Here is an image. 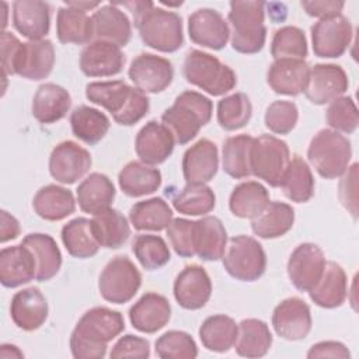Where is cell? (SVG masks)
<instances>
[{
    "instance_id": "8fae6325",
    "label": "cell",
    "mask_w": 359,
    "mask_h": 359,
    "mask_svg": "<svg viewBox=\"0 0 359 359\" xmlns=\"http://www.w3.org/2000/svg\"><path fill=\"white\" fill-rule=\"evenodd\" d=\"M313 52L318 57L342 56L352 41V24L342 14L318 20L311 27Z\"/></svg>"
},
{
    "instance_id": "6da1fadb",
    "label": "cell",
    "mask_w": 359,
    "mask_h": 359,
    "mask_svg": "<svg viewBox=\"0 0 359 359\" xmlns=\"http://www.w3.org/2000/svg\"><path fill=\"white\" fill-rule=\"evenodd\" d=\"M112 4L132 13L135 27L149 48L171 53L182 46V20L177 13L156 7L151 1H114Z\"/></svg>"
},
{
    "instance_id": "db71d44e",
    "label": "cell",
    "mask_w": 359,
    "mask_h": 359,
    "mask_svg": "<svg viewBox=\"0 0 359 359\" xmlns=\"http://www.w3.org/2000/svg\"><path fill=\"white\" fill-rule=\"evenodd\" d=\"M265 126L276 135H287L299 121L297 105L292 101H273L265 111Z\"/></svg>"
},
{
    "instance_id": "9c48e42d",
    "label": "cell",
    "mask_w": 359,
    "mask_h": 359,
    "mask_svg": "<svg viewBox=\"0 0 359 359\" xmlns=\"http://www.w3.org/2000/svg\"><path fill=\"white\" fill-rule=\"evenodd\" d=\"M140 285L142 275L126 255H118L108 261L98 278L101 297L114 304L130 302Z\"/></svg>"
},
{
    "instance_id": "2e32d148",
    "label": "cell",
    "mask_w": 359,
    "mask_h": 359,
    "mask_svg": "<svg viewBox=\"0 0 359 359\" xmlns=\"http://www.w3.org/2000/svg\"><path fill=\"white\" fill-rule=\"evenodd\" d=\"M311 325L310 307L300 297H287L273 309L272 327L286 341L304 339L310 334Z\"/></svg>"
},
{
    "instance_id": "f35d334b",
    "label": "cell",
    "mask_w": 359,
    "mask_h": 359,
    "mask_svg": "<svg viewBox=\"0 0 359 359\" xmlns=\"http://www.w3.org/2000/svg\"><path fill=\"white\" fill-rule=\"evenodd\" d=\"M269 203V192L257 181H244L236 185L229 198L230 212L240 219L257 217Z\"/></svg>"
},
{
    "instance_id": "d590c367",
    "label": "cell",
    "mask_w": 359,
    "mask_h": 359,
    "mask_svg": "<svg viewBox=\"0 0 359 359\" xmlns=\"http://www.w3.org/2000/svg\"><path fill=\"white\" fill-rule=\"evenodd\" d=\"M121 191L132 198L150 195L161 185L160 170L142 161H129L118 174Z\"/></svg>"
},
{
    "instance_id": "277c9868",
    "label": "cell",
    "mask_w": 359,
    "mask_h": 359,
    "mask_svg": "<svg viewBox=\"0 0 359 359\" xmlns=\"http://www.w3.org/2000/svg\"><path fill=\"white\" fill-rule=\"evenodd\" d=\"M213 112L212 101L192 90L181 93L174 104L161 115L163 125L172 133L175 143L187 144L209 123Z\"/></svg>"
},
{
    "instance_id": "4316f807",
    "label": "cell",
    "mask_w": 359,
    "mask_h": 359,
    "mask_svg": "<svg viewBox=\"0 0 359 359\" xmlns=\"http://www.w3.org/2000/svg\"><path fill=\"white\" fill-rule=\"evenodd\" d=\"M94 39L125 46L132 36V24L128 15L112 3L101 6L91 15Z\"/></svg>"
},
{
    "instance_id": "7a4b0ae2",
    "label": "cell",
    "mask_w": 359,
    "mask_h": 359,
    "mask_svg": "<svg viewBox=\"0 0 359 359\" xmlns=\"http://www.w3.org/2000/svg\"><path fill=\"white\" fill-rule=\"evenodd\" d=\"M125 330L119 311L108 307H93L77 321L70 335V351L76 359H101L107 355L108 342Z\"/></svg>"
},
{
    "instance_id": "d4e9b609",
    "label": "cell",
    "mask_w": 359,
    "mask_h": 359,
    "mask_svg": "<svg viewBox=\"0 0 359 359\" xmlns=\"http://www.w3.org/2000/svg\"><path fill=\"white\" fill-rule=\"evenodd\" d=\"M310 67L302 59H275L268 72L266 83L276 93L282 95H299L303 93Z\"/></svg>"
},
{
    "instance_id": "816d5d0a",
    "label": "cell",
    "mask_w": 359,
    "mask_h": 359,
    "mask_svg": "<svg viewBox=\"0 0 359 359\" xmlns=\"http://www.w3.org/2000/svg\"><path fill=\"white\" fill-rule=\"evenodd\" d=\"M156 355L161 359H194L198 356V346L194 338L178 330L164 332L154 344Z\"/></svg>"
},
{
    "instance_id": "94428289",
    "label": "cell",
    "mask_w": 359,
    "mask_h": 359,
    "mask_svg": "<svg viewBox=\"0 0 359 359\" xmlns=\"http://www.w3.org/2000/svg\"><path fill=\"white\" fill-rule=\"evenodd\" d=\"M309 359L313 358H341V359H349L351 358V352L348 351V348L338 341H321L314 344L307 355Z\"/></svg>"
},
{
    "instance_id": "603a6c76",
    "label": "cell",
    "mask_w": 359,
    "mask_h": 359,
    "mask_svg": "<svg viewBox=\"0 0 359 359\" xmlns=\"http://www.w3.org/2000/svg\"><path fill=\"white\" fill-rule=\"evenodd\" d=\"M171 318L170 302L158 293H144L130 309L129 320L135 330L144 334L160 331Z\"/></svg>"
},
{
    "instance_id": "f1b7e54d",
    "label": "cell",
    "mask_w": 359,
    "mask_h": 359,
    "mask_svg": "<svg viewBox=\"0 0 359 359\" xmlns=\"http://www.w3.org/2000/svg\"><path fill=\"white\" fill-rule=\"evenodd\" d=\"M72 107L69 91L55 83L41 84L32 98V115L45 125L55 123L66 116Z\"/></svg>"
},
{
    "instance_id": "d6a6232c",
    "label": "cell",
    "mask_w": 359,
    "mask_h": 359,
    "mask_svg": "<svg viewBox=\"0 0 359 359\" xmlns=\"http://www.w3.org/2000/svg\"><path fill=\"white\" fill-rule=\"evenodd\" d=\"M227 231L216 216L195 220V255L203 261H217L224 255Z\"/></svg>"
},
{
    "instance_id": "ab89813d",
    "label": "cell",
    "mask_w": 359,
    "mask_h": 359,
    "mask_svg": "<svg viewBox=\"0 0 359 359\" xmlns=\"http://www.w3.org/2000/svg\"><path fill=\"white\" fill-rule=\"evenodd\" d=\"M238 324L224 314H215L202 323L199 327V338L202 345L210 351L217 353L229 352L237 339Z\"/></svg>"
},
{
    "instance_id": "3957f363",
    "label": "cell",
    "mask_w": 359,
    "mask_h": 359,
    "mask_svg": "<svg viewBox=\"0 0 359 359\" xmlns=\"http://www.w3.org/2000/svg\"><path fill=\"white\" fill-rule=\"evenodd\" d=\"M86 97L93 104L105 108L114 121L122 126L137 123L149 112L150 107L147 95L123 80L88 83L86 86Z\"/></svg>"
},
{
    "instance_id": "8d00e7d4",
    "label": "cell",
    "mask_w": 359,
    "mask_h": 359,
    "mask_svg": "<svg viewBox=\"0 0 359 359\" xmlns=\"http://www.w3.org/2000/svg\"><path fill=\"white\" fill-rule=\"evenodd\" d=\"M272 345V334L265 321L245 318L238 324L234 349L243 358H262Z\"/></svg>"
},
{
    "instance_id": "836d02e7",
    "label": "cell",
    "mask_w": 359,
    "mask_h": 359,
    "mask_svg": "<svg viewBox=\"0 0 359 359\" xmlns=\"http://www.w3.org/2000/svg\"><path fill=\"white\" fill-rule=\"evenodd\" d=\"M294 223V209L285 202L273 201L251 220V230L259 238H278L285 236Z\"/></svg>"
},
{
    "instance_id": "e575fe53",
    "label": "cell",
    "mask_w": 359,
    "mask_h": 359,
    "mask_svg": "<svg viewBox=\"0 0 359 359\" xmlns=\"http://www.w3.org/2000/svg\"><path fill=\"white\" fill-rule=\"evenodd\" d=\"M27 245L36 261V276L38 282H46L52 279L62 266V252L49 234L43 233H29L22 241Z\"/></svg>"
},
{
    "instance_id": "30bf717a",
    "label": "cell",
    "mask_w": 359,
    "mask_h": 359,
    "mask_svg": "<svg viewBox=\"0 0 359 359\" xmlns=\"http://www.w3.org/2000/svg\"><path fill=\"white\" fill-rule=\"evenodd\" d=\"M289 160L290 151L285 140L273 135H261L254 137L251 147L252 175L276 188L280 185Z\"/></svg>"
},
{
    "instance_id": "e7e4bbea",
    "label": "cell",
    "mask_w": 359,
    "mask_h": 359,
    "mask_svg": "<svg viewBox=\"0 0 359 359\" xmlns=\"http://www.w3.org/2000/svg\"><path fill=\"white\" fill-rule=\"evenodd\" d=\"M100 4L101 3H98V1H65V6H70V7L83 10V11L97 8V7H100Z\"/></svg>"
},
{
    "instance_id": "4fadbf2b",
    "label": "cell",
    "mask_w": 359,
    "mask_h": 359,
    "mask_svg": "<svg viewBox=\"0 0 359 359\" xmlns=\"http://www.w3.org/2000/svg\"><path fill=\"white\" fill-rule=\"evenodd\" d=\"M349 81L345 70L334 63L314 65L303 90L307 100L316 105H324L345 94Z\"/></svg>"
},
{
    "instance_id": "7bdbcfd3",
    "label": "cell",
    "mask_w": 359,
    "mask_h": 359,
    "mask_svg": "<svg viewBox=\"0 0 359 359\" xmlns=\"http://www.w3.org/2000/svg\"><path fill=\"white\" fill-rule=\"evenodd\" d=\"M91 227L97 241L105 248H119L130 236V227L126 217L112 208L94 215Z\"/></svg>"
},
{
    "instance_id": "ee69618b",
    "label": "cell",
    "mask_w": 359,
    "mask_h": 359,
    "mask_svg": "<svg viewBox=\"0 0 359 359\" xmlns=\"http://www.w3.org/2000/svg\"><path fill=\"white\" fill-rule=\"evenodd\" d=\"M60 236L65 248L74 258H91L101 247L94 236L91 220L86 217H76L67 222L62 227Z\"/></svg>"
},
{
    "instance_id": "7c38bea8",
    "label": "cell",
    "mask_w": 359,
    "mask_h": 359,
    "mask_svg": "<svg viewBox=\"0 0 359 359\" xmlns=\"http://www.w3.org/2000/svg\"><path fill=\"white\" fill-rule=\"evenodd\" d=\"M128 76L137 90L144 94H157L171 84L174 67L165 57L153 53H140L132 60Z\"/></svg>"
},
{
    "instance_id": "ffe728a7",
    "label": "cell",
    "mask_w": 359,
    "mask_h": 359,
    "mask_svg": "<svg viewBox=\"0 0 359 359\" xmlns=\"http://www.w3.org/2000/svg\"><path fill=\"white\" fill-rule=\"evenodd\" d=\"M172 133L160 122L149 121L140 128L135 140V150L142 163L156 165L164 163L174 150Z\"/></svg>"
},
{
    "instance_id": "60d3db41",
    "label": "cell",
    "mask_w": 359,
    "mask_h": 359,
    "mask_svg": "<svg viewBox=\"0 0 359 359\" xmlns=\"http://www.w3.org/2000/svg\"><path fill=\"white\" fill-rule=\"evenodd\" d=\"M314 185V177L309 164L300 156H293L279 185L285 196L292 202L304 203L313 198Z\"/></svg>"
},
{
    "instance_id": "003e7915",
    "label": "cell",
    "mask_w": 359,
    "mask_h": 359,
    "mask_svg": "<svg viewBox=\"0 0 359 359\" xmlns=\"http://www.w3.org/2000/svg\"><path fill=\"white\" fill-rule=\"evenodd\" d=\"M1 6H3V11H4V21H3V28H6V25H7V3H1Z\"/></svg>"
},
{
    "instance_id": "f907efd6",
    "label": "cell",
    "mask_w": 359,
    "mask_h": 359,
    "mask_svg": "<svg viewBox=\"0 0 359 359\" xmlns=\"http://www.w3.org/2000/svg\"><path fill=\"white\" fill-rule=\"evenodd\" d=\"M273 59H302L307 56V39L299 27L285 25L275 31L271 42Z\"/></svg>"
},
{
    "instance_id": "f6af8a7d",
    "label": "cell",
    "mask_w": 359,
    "mask_h": 359,
    "mask_svg": "<svg viewBox=\"0 0 359 359\" xmlns=\"http://www.w3.org/2000/svg\"><path fill=\"white\" fill-rule=\"evenodd\" d=\"M172 220V209L163 198L136 202L129 210V222L136 230L161 231Z\"/></svg>"
},
{
    "instance_id": "9a60e30c",
    "label": "cell",
    "mask_w": 359,
    "mask_h": 359,
    "mask_svg": "<svg viewBox=\"0 0 359 359\" xmlns=\"http://www.w3.org/2000/svg\"><path fill=\"white\" fill-rule=\"evenodd\" d=\"M325 264V255L317 244H299L287 261V275L292 285L300 292L311 290L320 280Z\"/></svg>"
},
{
    "instance_id": "1f68e13d",
    "label": "cell",
    "mask_w": 359,
    "mask_h": 359,
    "mask_svg": "<svg viewBox=\"0 0 359 359\" xmlns=\"http://www.w3.org/2000/svg\"><path fill=\"white\" fill-rule=\"evenodd\" d=\"M32 208L41 219L59 222L74 213L76 199L70 189L49 184L38 189L32 199Z\"/></svg>"
},
{
    "instance_id": "91938a15",
    "label": "cell",
    "mask_w": 359,
    "mask_h": 359,
    "mask_svg": "<svg viewBox=\"0 0 359 359\" xmlns=\"http://www.w3.org/2000/svg\"><path fill=\"white\" fill-rule=\"evenodd\" d=\"M300 6L309 15L323 20V18L339 15L345 3L335 1V0H321V1L314 0V1H300Z\"/></svg>"
},
{
    "instance_id": "8992f818",
    "label": "cell",
    "mask_w": 359,
    "mask_h": 359,
    "mask_svg": "<svg viewBox=\"0 0 359 359\" xmlns=\"http://www.w3.org/2000/svg\"><path fill=\"white\" fill-rule=\"evenodd\" d=\"M182 73L188 83L213 97L224 95L237 84V76L230 66L222 63L216 56L198 49H192L185 55Z\"/></svg>"
},
{
    "instance_id": "83f0119b",
    "label": "cell",
    "mask_w": 359,
    "mask_h": 359,
    "mask_svg": "<svg viewBox=\"0 0 359 359\" xmlns=\"http://www.w3.org/2000/svg\"><path fill=\"white\" fill-rule=\"evenodd\" d=\"M309 296L314 304L323 309L342 306L348 297V278L344 268L334 261L327 262L320 280L309 290Z\"/></svg>"
},
{
    "instance_id": "52a82bcc",
    "label": "cell",
    "mask_w": 359,
    "mask_h": 359,
    "mask_svg": "<svg viewBox=\"0 0 359 359\" xmlns=\"http://www.w3.org/2000/svg\"><path fill=\"white\" fill-rule=\"evenodd\" d=\"M352 146L348 137L332 129L318 130L310 140L307 158L314 170L327 180L341 177L351 161Z\"/></svg>"
},
{
    "instance_id": "ac0fdd59",
    "label": "cell",
    "mask_w": 359,
    "mask_h": 359,
    "mask_svg": "<svg viewBox=\"0 0 359 359\" xmlns=\"http://www.w3.org/2000/svg\"><path fill=\"white\" fill-rule=\"evenodd\" d=\"M174 297L185 310L202 309L210 299L212 280L203 266L188 265L174 280Z\"/></svg>"
},
{
    "instance_id": "bcb514c9",
    "label": "cell",
    "mask_w": 359,
    "mask_h": 359,
    "mask_svg": "<svg viewBox=\"0 0 359 359\" xmlns=\"http://www.w3.org/2000/svg\"><path fill=\"white\" fill-rule=\"evenodd\" d=\"M254 137L250 135L230 136L223 143L222 164L227 175L236 180L251 175V147Z\"/></svg>"
},
{
    "instance_id": "11a10c76",
    "label": "cell",
    "mask_w": 359,
    "mask_h": 359,
    "mask_svg": "<svg viewBox=\"0 0 359 359\" xmlns=\"http://www.w3.org/2000/svg\"><path fill=\"white\" fill-rule=\"evenodd\" d=\"M174 251L184 258L195 255V222L184 217L172 219L165 229Z\"/></svg>"
},
{
    "instance_id": "5b68a950",
    "label": "cell",
    "mask_w": 359,
    "mask_h": 359,
    "mask_svg": "<svg viewBox=\"0 0 359 359\" xmlns=\"http://www.w3.org/2000/svg\"><path fill=\"white\" fill-rule=\"evenodd\" d=\"M264 21V1H231L227 15L231 48L238 53H258L266 39Z\"/></svg>"
},
{
    "instance_id": "4dcf8cb0",
    "label": "cell",
    "mask_w": 359,
    "mask_h": 359,
    "mask_svg": "<svg viewBox=\"0 0 359 359\" xmlns=\"http://www.w3.org/2000/svg\"><path fill=\"white\" fill-rule=\"evenodd\" d=\"M76 194L80 209L94 216L111 208L116 191L105 174L91 172L80 182Z\"/></svg>"
},
{
    "instance_id": "be15d7a7",
    "label": "cell",
    "mask_w": 359,
    "mask_h": 359,
    "mask_svg": "<svg viewBox=\"0 0 359 359\" xmlns=\"http://www.w3.org/2000/svg\"><path fill=\"white\" fill-rule=\"evenodd\" d=\"M0 358L8 359V358H24V353L18 349V346L11 344H3L0 346Z\"/></svg>"
},
{
    "instance_id": "f546056e",
    "label": "cell",
    "mask_w": 359,
    "mask_h": 359,
    "mask_svg": "<svg viewBox=\"0 0 359 359\" xmlns=\"http://www.w3.org/2000/svg\"><path fill=\"white\" fill-rule=\"evenodd\" d=\"M55 65V48L49 39L28 41L22 46L17 66L18 76L28 80L46 79Z\"/></svg>"
},
{
    "instance_id": "6125c7cd",
    "label": "cell",
    "mask_w": 359,
    "mask_h": 359,
    "mask_svg": "<svg viewBox=\"0 0 359 359\" xmlns=\"http://www.w3.org/2000/svg\"><path fill=\"white\" fill-rule=\"evenodd\" d=\"M0 220H1V226H0V241L1 243H7L10 240H14L18 237L20 234V223L18 220L10 215L7 210H1L0 212Z\"/></svg>"
},
{
    "instance_id": "ba28073f",
    "label": "cell",
    "mask_w": 359,
    "mask_h": 359,
    "mask_svg": "<svg viewBox=\"0 0 359 359\" xmlns=\"http://www.w3.org/2000/svg\"><path fill=\"white\" fill-rule=\"evenodd\" d=\"M226 272L241 282L259 279L266 269V254L254 237L240 234L231 237L222 257Z\"/></svg>"
},
{
    "instance_id": "484cf974",
    "label": "cell",
    "mask_w": 359,
    "mask_h": 359,
    "mask_svg": "<svg viewBox=\"0 0 359 359\" xmlns=\"http://www.w3.org/2000/svg\"><path fill=\"white\" fill-rule=\"evenodd\" d=\"M13 25L29 41L42 39L50 27V6L39 0H17L13 3Z\"/></svg>"
},
{
    "instance_id": "680465c9",
    "label": "cell",
    "mask_w": 359,
    "mask_h": 359,
    "mask_svg": "<svg viewBox=\"0 0 359 359\" xmlns=\"http://www.w3.org/2000/svg\"><path fill=\"white\" fill-rule=\"evenodd\" d=\"M1 70L4 74H15L24 43L11 32H1Z\"/></svg>"
},
{
    "instance_id": "b9f144b4",
    "label": "cell",
    "mask_w": 359,
    "mask_h": 359,
    "mask_svg": "<svg viewBox=\"0 0 359 359\" xmlns=\"http://www.w3.org/2000/svg\"><path fill=\"white\" fill-rule=\"evenodd\" d=\"M108 116L97 108L80 105L70 114V126L73 135L86 144L94 146L104 139L109 130Z\"/></svg>"
},
{
    "instance_id": "5bb4252c",
    "label": "cell",
    "mask_w": 359,
    "mask_h": 359,
    "mask_svg": "<svg viewBox=\"0 0 359 359\" xmlns=\"http://www.w3.org/2000/svg\"><path fill=\"white\" fill-rule=\"evenodd\" d=\"M93 158L87 149L72 140L56 144L49 156V172L60 184H74L91 168Z\"/></svg>"
},
{
    "instance_id": "7402d4cb",
    "label": "cell",
    "mask_w": 359,
    "mask_h": 359,
    "mask_svg": "<svg viewBox=\"0 0 359 359\" xmlns=\"http://www.w3.org/2000/svg\"><path fill=\"white\" fill-rule=\"evenodd\" d=\"M217 146L209 139H201L187 149L182 157V174L187 184H206L217 172Z\"/></svg>"
},
{
    "instance_id": "9f6ffc18",
    "label": "cell",
    "mask_w": 359,
    "mask_h": 359,
    "mask_svg": "<svg viewBox=\"0 0 359 359\" xmlns=\"http://www.w3.org/2000/svg\"><path fill=\"white\" fill-rule=\"evenodd\" d=\"M150 356V342L146 338L137 335L121 337L111 349V359L132 358V359H147Z\"/></svg>"
},
{
    "instance_id": "6f0895ef",
    "label": "cell",
    "mask_w": 359,
    "mask_h": 359,
    "mask_svg": "<svg viewBox=\"0 0 359 359\" xmlns=\"http://www.w3.org/2000/svg\"><path fill=\"white\" fill-rule=\"evenodd\" d=\"M338 196L341 205L352 215L358 217V164L353 163L342 174L338 187Z\"/></svg>"
},
{
    "instance_id": "cb8c5ba5",
    "label": "cell",
    "mask_w": 359,
    "mask_h": 359,
    "mask_svg": "<svg viewBox=\"0 0 359 359\" xmlns=\"http://www.w3.org/2000/svg\"><path fill=\"white\" fill-rule=\"evenodd\" d=\"M48 302L38 287H27L17 292L10 304L13 323L24 331L38 330L48 318Z\"/></svg>"
},
{
    "instance_id": "d6986e66",
    "label": "cell",
    "mask_w": 359,
    "mask_h": 359,
    "mask_svg": "<svg viewBox=\"0 0 359 359\" xmlns=\"http://www.w3.org/2000/svg\"><path fill=\"white\" fill-rule=\"evenodd\" d=\"M125 55L115 43L93 41L80 53V70L88 77H109L121 73Z\"/></svg>"
},
{
    "instance_id": "74e56055",
    "label": "cell",
    "mask_w": 359,
    "mask_h": 359,
    "mask_svg": "<svg viewBox=\"0 0 359 359\" xmlns=\"http://www.w3.org/2000/svg\"><path fill=\"white\" fill-rule=\"evenodd\" d=\"M56 34L62 43H90L94 38L93 20L87 11L65 6L57 10Z\"/></svg>"
},
{
    "instance_id": "681fc988",
    "label": "cell",
    "mask_w": 359,
    "mask_h": 359,
    "mask_svg": "<svg viewBox=\"0 0 359 359\" xmlns=\"http://www.w3.org/2000/svg\"><path fill=\"white\" fill-rule=\"evenodd\" d=\"M132 251L140 265L147 271H154L168 264L171 254L163 237L154 234H139L132 243Z\"/></svg>"
},
{
    "instance_id": "c3c4849f",
    "label": "cell",
    "mask_w": 359,
    "mask_h": 359,
    "mask_svg": "<svg viewBox=\"0 0 359 359\" xmlns=\"http://www.w3.org/2000/svg\"><path fill=\"white\" fill-rule=\"evenodd\" d=\"M252 115V105L247 94L234 93L217 102V122L224 130H237L245 126Z\"/></svg>"
},
{
    "instance_id": "e0dca14e",
    "label": "cell",
    "mask_w": 359,
    "mask_h": 359,
    "mask_svg": "<svg viewBox=\"0 0 359 359\" xmlns=\"http://www.w3.org/2000/svg\"><path fill=\"white\" fill-rule=\"evenodd\" d=\"M188 34L194 43L213 50L227 45L230 29L223 15L213 8H199L188 17Z\"/></svg>"
},
{
    "instance_id": "7dc6e473",
    "label": "cell",
    "mask_w": 359,
    "mask_h": 359,
    "mask_svg": "<svg viewBox=\"0 0 359 359\" xmlns=\"http://www.w3.org/2000/svg\"><path fill=\"white\" fill-rule=\"evenodd\" d=\"M215 205V192L206 184H187L172 198L174 209L188 216L206 215L213 210Z\"/></svg>"
},
{
    "instance_id": "03108f58",
    "label": "cell",
    "mask_w": 359,
    "mask_h": 359,
    "mask_svg": "<svg viewBox=\"0 0 359 359\" xmlns=\"http://www.w3.org/2000/svg\"><path fill=\"white\" fill-rule=\"evenodd\" d=\"M265 7H268L266 3H265ZM275 7H276V10H272V8L268 7V8L271 10V11H268V13H269V17H271L273 21H283V20L286 18L287 11H279V10L285 8V4H282V3H275Z\"/></svg>"
},
{
    "instance_id": "44dd1931",
    "label": "cell",
    "mask_w": 359,
    "mask_h": 359,
    "mask_svg": "<svg viewBox=\"0 0 359 359\" xmlns=\"http://www.w3.org/2000/svg\"><path fill=\"white\" fill-rule=\"evenodd\" d=\"M36 276V261L32 251L22 243L0 251V282L4 287L22 286Z\"/></svg>"
},
{
    "instance_id": "f5cc1de1",
    "label": "cell",
    "mask_w": 359,
    "mask_h": 359,
    "mask_svg": "<svg viewBox=\"0 0 359 359\" xmlns=\"http://www.w3.org/2000/svg\"><path fill=\"white\" fill-rule=\"evenodd\" d=\"M325 121L332 130L352 133L359 123V114L353 98L341 95L331 101L325 111Z\"/></svg>"
}]
</instances>
